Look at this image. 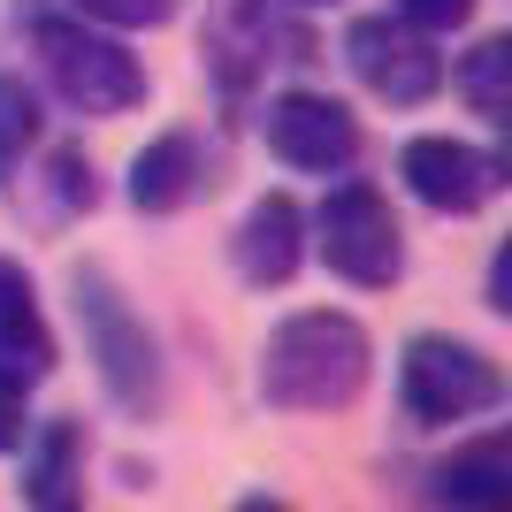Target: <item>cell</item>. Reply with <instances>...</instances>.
<instances>
[{"label": "cell", "mask_w": 512, "mask_h": 512, "mask_svg": "<svg viewBox=\"0 0 512 512\" xmlns=\"http://www.w3.org/2000/svg\"><path fill=\"white\" fill-rule=\"evenodd\" d=\"M390 16H406L413 31L436 39V31H459V23L474 16V0H390Z\"/></svg>", "instance_id": "obj_17"}, {"label": "cell", "mask_w": 512, "mask_h": 512, "mask_svg": "<svg viewBox=\"0 0 512 512\" xmlns=\"http://www.w3.org/2000/svg\"><path fill=\"white\" fill-rule=\"evenodd\" d=\"M398 176H406V192L421 199V207H436V214H474V207H490V199L505 192V161L467 146V138H413V146L398 153Z\"/></svg>", "instance_id": "obj_8"}, {"label": "cell", "mask_w": 512, "mask_h": 512, "mask_svg": "<svg viewBox=\"0 0 512 512\" xmlns=\"http://www.w3.org/2000/svg\"><path fill=\"white\" fill-rule=\"evenodd\" d=\"M490 306L512 314V245H497V260H490Z\"/></svg>", "instance_id": "obj_20"}, {"label": "cell", "mask_w": 512, "mask_h": 512, "mask_svg": "<svg viewBox=\"0 0 512 512\" xmlns=\"http://www.w3.org/2000/svg\"><path fill=\"white\" fill-rule=\"evenodd\" d=\"M260 138H268V153H276L283 169H299V176H337L360 153L352 107L329 100V92H276V100L260 107Z\"/></svg>", "instance_id": "obj_7"}, {"label": "cell", "mask_w": 512, "mask_h": 512, "mask_svg": "<svg viewBox=\"0 0 512 512\" xmlns=\"http://www.w3.org/2000/svg\"><path fill=\"white\" fill-rule=\"evenodd\" d=\"M314 245H321V260H329L344 283H360V291H390L398 268H406V230H398V214H390V199L375 192V184H337V192L321 199Z\"/></svg>", "instance_id": "obj_5"}, {"label": "cell", "mask_w": 512, "mask_h": 512, "mask_svg": "<svg viewBox=\"0 0 512 512\" xmlns=\"http://www.w3.org/2000/svg\"><path fill=\"white\" fill-rule=\"evenodd\" d=\"M299 8H329V0H299Z\"/></svg>", "instance_id": "obj_21"}, {"label": "cell", "mask_w": 512, "mask_h": 512, "mask_svg": "<svg viewBox=\"0 0 512 512\" xmlns=\"http://www.w3.org/2000/svg\"><path fill=\"white\" fill-rule=\"evenodd\" d=\"M199 184H207V153H199L192 130H161V138L130 161V207H138V214H176V207H192Z\"/></svg>", "instance_id": "obj_11"}, {"label": "cell", "mask_w": 512, "mask_h": 512, "mask_svg": "<svg viewBox=\"0 0 512 512\" xmlns=\"http://www.w3.org/2000/svg\"><path fill=\"white\" fill-rule=\"evenodd\" d=\"M39 146V92L0 69V184L23 169V153Z\"/></svg>", "instance_id": "obj_15"}, {"label": "cell", "mask_w": 512, "mask_h": 512, "mask_svg": "<svg viewBox=\"0 0 512 512\" xmlns=\"http://www.w3.org/2000/svg\"><path fill=\"white\" fill-rule=\"evenodd\" d=\"M39 62H46L54 92H62L77 115H123V107L146 100L138 54H130L123 39H107V31H85V23L46 16L39 23Z\"/></svg>", "instance_id": "obj_4"}, {"label": "cell", "mask_w": 512, "mask_h": 512, "mask_svg": "<svg viewBox=\"0 0 512 512\" xmlns=\"http://www.w3.org/2000/svg\"><path fill=\"white\" fill-rule=\"evenodd\" d=\"M436 497H444V505H474V512H505L512 505L505 436H482L474 451H451L444 467H436Z\"/></svg>", "instance_id": "obj_13"}, {"label": "cell", "mask_w": 512, "mask_h": 512, "mask_svg": "<svg viewBox=\"0 0 512 512\" xmlns=\"http://www.w3.org/2000/svg\"><path fill=\"white\" fill-rule=\"evenodd\" d=\"M344 62L375 100L390 107H421L444 92V54L428 46V31H413L406 16H360L344 31Z\"/></svg>", "instance_id": "obj_6"}, {"label": "cell", "mask_w": 512, "mask_h": 512, "mask_svg": "<svg viewBox=\"0 0 512 512\" xmlns=\"http://www.w3.org/2000/svg\"><path fill=\"white\" fill-rule=\"evenodd\" d=\"M367 367H375V344L352 314H291L268 329L260 344V398L276 413H344L367 390Z\"/></svg>", "instance_id": "obj_1"}, {"label": "cell", "mask_w": 512, "mask_h": 512, "mask_svg": "<svg viewBox=\"0 0 512 512\" xmlns=\"http://www.w3.org/2000/svg\"><path fill=\"white\" fill-rule=\"evenodd\" d=\"M230 260H237V276L253 283V291H276V283L299 276V260H306V214L291 192H268L253 199V214L237 222L230 237Z\"/></svg>", "instance_id": "obj_9"}, {"label": "cell", "mask_w": 512, "mask_h": 512, "mask_svg": "<svg viewBox=\"0 0 512 512\" xmlns=\"http://www.w3.org/2000/svg\"><path fill=\"white\" fill-rule=\"evenodd\" d=\"M16 451H23V505H39V512H69V505H77V459H85L77 421L23 428Z\"/></svg>", "instance_id": "obj_12"}, {"label": "cell", "mask_w": 512, "mask_h": 512, "mask_svg": "<svg viewBox=\"0 0 512 512\" xmlns=\"http://www.w3.org/2000/svg\"><path fill=\"white\" fill-rule=\"evenodd\" d=\"M497 398H505V375L459 337H413L406 352H398V406L421 428L474 421V413H490Z\"/></svg>", "instance_id": "obj_3"}, {"label": "cell", "mask_w": 512, "mask_h": 512, "mask_svg": "<svg viewBox=\"0 0 512 512\" xmlns=\"http://www.w3.org/2000/svg\"><path fill=\"white\" fill-rule=\"evenodd\" d=\"M69 306H77V329H85V352L100 367L107 398L123 413H161V352H153V329L130 314V299L115 291L107 268H77L69 276Z\"/></svg>", "instance_id": "obj_2"}, {"label": "cell", "mask_w": 512, "mask_h": 512, "mask_svg": "<svg viewBox=\"0 0 512 512\" xmlns=\"http://www.w3.org/2000/svg\"><path fill=\"white\" fill-rule=\"evenodd\" d=\"M459 92H467V107L482 115V123L505 130L512 123V39H482L459 62Z\"/></svg>", "instance_id": "obj_14"}, {"label": "cell", "mask_w": 512, "mask_h": 512, "mask_svg": "<svg viewBox=\"0 0 512 512\" xmlns=\"http://www.w3.org/2000/svg\"><path fill=\"white\" fill-rule=\"evenodd\" d=\"M23 428H31V421H23V390L0 383V451H16V444H23Z\"/></svg>", "instance_id": "obj_19"}, {"label": "cell", "mask_w": 512, "mask_h": 512, "mask_svg": "<svg viewBox=\"0 0 512 512\" xmlns=\"http://www.w3.org/2000/svg\"><path fill=\"white\" fill-rule=\"evenodd\" d=\"M54 199H62V214L92 207V169H85V153H54Z\"/></svg>", "instance_id": "obj_18"}, {"label": "cell", "mask_w": 512, "mask_h": 512, "mask_svg": "<svg viewBox=\"0 0 512 512\" xmlns=\"http://www.w3.org/2000/svg\"><path fill=\"white\" fill-rule=\"evenodd\" d=\"M85 23H107V31H153V23L176 16V0H77Z\"/></svg>", "instance_id": "obj_16"}, {"label": "cell", "mask_w": 512, "mask_h": 512, "mask_svg": "<svg viewBox=\"0 0 512 512\" xmlns=\"http://www.w3.org/2000/svg\"><path fill=\"white\" fill-rule=\"evenodd\" d=\"M46 375H54V329L39 314V291L16 260H0V383L39 390Z\"/></svg>", "instance_id": "obj_10"}]
</instances>
